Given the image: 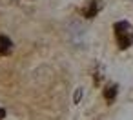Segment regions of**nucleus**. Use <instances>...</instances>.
<instances>
[{"instance_id":"4","label":"nucleus","mask_w":133,"mask_h":120,"mask_svg":"<svg viewBox=\"0 0 133 120\" xmlns=\"http://www.w3.org/2000/svg\"><path fill=\"white\" fill-rule=\"evenodd\" d=\"M97 9H98V6H97V2H91V6L86 9V17L88 18H91V17H95V13H97Z\"/></svg>"},{"instance_id":"3","label":"nucleus","mask_w":133,"mask_h":120,"mask_svg":"<svg viewBox=\"0 0 133 120\" xmlns=\"http://www.w3.org/2000/svg\"><path fill=\"white\" fill-rule=\"evenodd\" d=\"M115 95H117V87H115V86H109V87H108V89L104 91V96H106V98H108L109 102H111V100L115 98Z\"/></svg>"},{"instance_id":"1","label":"nucleus","mask_w":133,"mask_h":120,"mask_svg":"<svg viewBox=\"0 0 133 120\" xmlns=\"http://www.w3.org/2000/svg\"><path fill=\"white\" fill-rule=\"evenodd\" d=\"M115 38L120 49H128L133 44V26H129L128 22L115 24Z\"/></svg>"},{"instance_id":"5","label":"nucleus","mask_w":133,"mask_h":120,"mask_svg":"<svg viewBox=\"0 0 133 120\" xmlns=\"http://www.w3.org/2000/svg\"><path fill=\"white\" fill-rule=\"evenodd\" d=\"M4 118V109H0V120Z\"/></svg>"},{"instance_id":"2","label":"nucleus","mask_w":133,"mask_h":120,"mask_svg":"<svg viewBox=\"0 0 133 120\" xmlns=\"http://www.w3.org/2000/svg\"><path fill=\"white\" fill-rule=\"evenodd\" d=\"M13 49V44L8 37H0V57H4V55H9Z\"/></svg>"}]
</instances>
